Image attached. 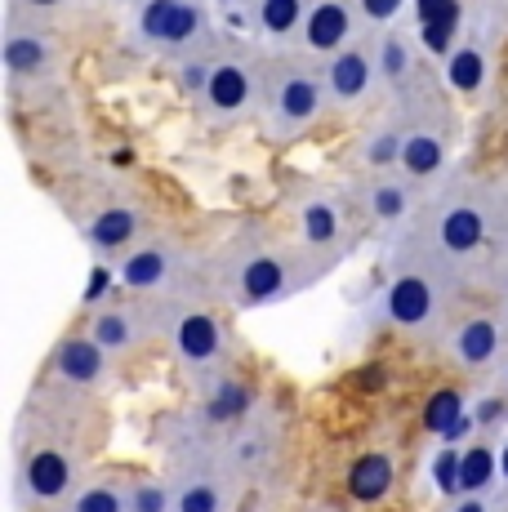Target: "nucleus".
<instances>
[{
	"label": "nucleus",
	"mask_w": 508,
	"mask_h": 512,
	"mask_svg": "<svg viewBox=\"0 0 508 512\" xmlns=\"http://www.w3.org/2000/svg\"><path fill=\"white\" fill-rule=\"evenodd\" d=\"M402 241L464 285L477 277L495 281L508 268V183L468 174L446 179Z\"/></svg>",
	"instance_id": "nucleus-1"
},
{
	"label": "nucleus",
	"mask_w": 508,
	"mask_h": 512,
	"mask_svg": "<svg viewBox=\"0 0 508 512\" xmlns=\"http://www.w3.org/2000/svg\"><path fill=\"white\" fill-rule=\"evenodd\" d=\"M330 268H335V259L308 250L304 241L286 245V241H272V236L246 232L210 259V285L232 308L254 312V308H272V303H286L295 294H304Z\"/></svg>",
	"instance_id": "nucleus-2"
},
{
	"label": "nucleus",
	"mask_w": 508,
	"mask_h": 512,
	"mask_svg": "<svg viewBox=\"0 0 508 512\" xmlns=\"http://www.w3.org/2000/svg\"><path fill=\"white\" fill-rule=\"evenodd\" d=\"M459 290H464V281H455L446 268H437L428 254L397 241L393 277L384 285V317L397 330H406L410 339L424 343L451 339V308Z\"/></svg>",
	"instance_id": "nucleus-3"
},
{
	"label": "nucleus",
	"mask_w": 508,
	"mask_h": 512,
	"mask_svg": "<svg viewBox=\"0 0 508 512\" xmlns=\"http://www.w3.org/2000/svg\"><path fill=\"white\" fill-rule=\"evenodd\" d=\"M152 326H156V339L192 370L223 366V357H228V330H223V321L214 317V308L205 303L197 281L179 285V290H170V294H156Z\"/></svg>",
	"instance_id": "nucleus-4"
},
{
	"label": "nucleus",
	"mask_w": 508,
	"mask_h": 512,
	"mask_svg": "<svg viewBox=\"0 0 508 512\" xmlns=\"http://www.w3.org/2000/svg\"><path fill=\"white\" fill-rule=\"evenodd\" d=\"M165 481L174 490V512H232L241 486L237 468L223 455V441L214 437H179Z\"/></svg>",
	"instance_id": "nucleus-5"
},
{
	"label": "nucleus",
	"mask_w": 508,
	"mask_h": 512,
	"mask_svg": "<svg viewBox=\"0 0 508 512\" xmlns=\"http://www.w3.org/2000/svg\"><path fill=\"white\" fill-rule=\"evenodd\" d=\"M330 107L326 76L312 72L299 63H272L263 67V94H259V112L268 121L272 134H299L317 121Z\"/></svg>",
	"instance_id": "nucleus-6"
},
{
	"label": "nucleus",
	"mask_w": 508,
	"mask_h": 512,
	"mask_svg": "<svg viewBox=\"0 0 508 512\" xmlns=\"http://www.w3.org/2000/svg\"><path fill=\"white\" fill-rule=\"evenodd\" d=\"M134 36L170 58H197L214 41L205 0H130Z\"/></svg>",
	"instance_id": "nucleus-7"
},
{
	"label": "nucleus",
	"mask_w": 508,
	"mask_h": 512,
	"mask_svg": "<svg viewBox=\"0 0 508 512\" xmlns=\"http://www.w3.org/2000/svg\"><path fill=\"white\" fill-rule=\"evenodd\" d=\"M188 85L197 94L201 112L210 121H237L250 107H259L263 94V67L250 63V54H223L205 58L201 67L188 72Z\"/></svg>",
	"instance_id": "nucleus-8"
},
{
	"label": "nucleus",
	"mask_w": 508,
	"mask_h": 512,
	"mask_svg": "<svg viewBox=\"0 0 508 512\" xmlns=\"http://www.w3.org/2000/svg\"><path fill=\"white\" fill-rule=\"evenodd\" d=\"M18 490H23V499H32L41 508L67 504L81 490L76 459L63 446H32L23 455V464H18Z\"/></svg>",
	"instance_id": "nucleus-9"
},
{
	"label": "nucleus",
	"mask_w": 508,
	"mask_h": 512,
	"mask_svg": "<svg viewBox=\"0 0 508 512\" xmlns=\"http://www.w3.org/2000/svg\"><path fill=\"white\" fill-rule=\"evenodd\" d=\"M188 268H192L188 254L174 241H143L139 250L121 263V281L143 294H170V290H179V285L197 281Z\"/></svg>",
	"instance_id": "nucleus-10"
},
{
	"label": "nucleus",
	"mask_w": 508,
	"mask_h": 512,
	"mask_svg": "<svg viewBox=\"0 0 508 512\" xmlns=\"http://www.w3.org/2000/svg\"><path fill=\"white\" fill-rule=\"evenodd\" d=\"M277 446H281V428L272 415H246L223 437V455H228V464L237 468L241 481L263 477L272 468V459H277Z\"/></svg>",
	"instance_id": "nucleus-11"
},
{
	"label": "nucleus",
	"mask_w": 508,
	"mask_h": 512,
	"mask_svg": "<svg viewBox=\"0 0 508 512\" xmlns=\"http://www.w3.org/2000/svg\"><path fill=\"white\" fill-rule=\"evenodd\" d=\"M446 348H451V357L464 370H491V366H500V361L508 366V330L491 312L459 321L451 330V339H446Z\"/></svg>",
	"instance_id": "nucleus-12"
},
{
	"label": "nucleus",
	"mask_w": 508,
	"mask_h": 512,
	"mask_svg": "<svg viewBox=\"0 0 508 512\" xmlns=\"http://www.w3.org/2000/svg\"><path fill=\"white\" fill-rule=\"evenodd\" d=\"M90 339L99 343L107 357H125V352H134L143 339H156L152 303H143V308H134V303L99 308V312L90 317Z\"/></svg>",
	"instance_id": "nucleus-13"
},
{
	"label": "nucleus",
	"mask_w": 508,
	"mask_h": 512,
	"mask_svg": "<svg viewBox=\"0 0 508 512\" xmlns=\"http://www.w3.org/2000/svg\"><path fill=\"white\" fill-rule=\"evenodd\" d=\"M143 228H148L143 210H134V205H107V210H99L90 219V228H85V245H90L99 259L125 263L134 250H139Z\"/></svg>",
	"instance_id": "nucleus-14"
},
{
	"label": "nucleus",
	"mask_w": 508,
	"mask_h": 512,
	"mask_svg": "<svg viewBox=\"0 0 508 512\" xmlns=\"http://www.w3.org/2000/svg\"><path fill=\"white\" fill-rule=\"evenodd\" d=\"M321 76H326L330 103L353 107V103H361V98L375 90V81H379L375 49H366V45H348V49H339V54H330V58H326Z\"/></svg>",
	"instance_id": "nucleus-15"
},
{
	"label": "nucleus",
	"mask_w": 508,
	"mask_h": 512,
	"mask_svg": "<svg viewBox=\"0 0 508 512\" xmlns=\"http://www.w3.org/2000/svg\"><path fill=\"white\" fill-rule=\"evenodd\" d=\"M54 374L67 388H99V383L112 379V357L90 334H67L54 348Z\"/></svg>",
	"instance_id": "nucleus-16"
},
{
	"label": "nucleus",
	"mask_w": 508,
	"mask_h": 512,
	"mask_svg": "<svg viewBox=\"0 0 508 512\" xmlns=\"http://www.w3.org/2000/svg\"><path fill=\"white\" fill-rule=\"evenodd\" d=\"M5 67L14 81H50L54 67H58V54H54V41L36 27H23V23H9L5 32Z\"/></svg>",
	"instance_id": "nucleus-17"
},
{
	"label": "nucleus",
	"mask_w": 508,
	"mask_h": 512,
	"mask_svg": "<svg viewBox=\"0 0 508 512\" xmlns=\"http://www.w3.org/2000/svg\"><path fill=\"white\" fill-rule=\"evenodd\" d=\"M353 23H357V9L348 5V0H312L299 41H304L312 54H326L330 58V54H339V49H348Z\"/></svg>",
	"instance_id": "nucleus-18"
},
{
	"label": "nucleus",
	"mask_w": 508,
	"mask_h": 512,
	"mask_svg": "<svg viewBox=\"0 0 508 512\" xmlns=\"http://www.w3.org/2000/svg\"><path fill=\"white\" fill-rule=\"evenodd\" d=\"M299 241L308 245V250L326 254V259H344L348 241H344V210H339L330 196H308L304 205H299Z\"/></svg>",
	"instance_id": "nucleus-19"
},
{
	"label": "nucleus",
	"mask_w": 508,
	"mask_h": 512,
	"mask_svg": "<svg viewBox=\"0 0 508 512\" xmlns=\"http://www.w3.org/2000/svg\"><path fill=\"white\" fill-rule=\"evenodd\" d=\"M393 481H397L393 455H388V450H366V455L348 468L344 486H348V495H353L357 504H379V499L393 490Z\"/></svg>",
	"instance_id": "nucleus-20"
},
{
	"label": "nucleus",
	"mask_w": 508,
	"mask_h": 512,
	"mask_svg": "<svg viewBox=\"0 0 508 512\" xmlns=\"http://www.w3.org/2000/svg\"><path fill=\"white\" fill-rule=\"evenodd\" d=\"M402 170L410 179H437L446 170V139L433 125H410L406 147H402Z\"/></svg>",
	"instance_id": "nucleus-21"
},
{
	"label": "nucleus",
	"mask_w": 508,
	"mask_h": 512,
	"mask_svg": "<svg viewBox=\"0 0 508 512\" xmlns=\"http://www.w3.org/2000/svg\"><path fill=\"white\" fill-rule=\"evenodd\" d=\"M495 481H500V450L486 437L468 441V446L459 450V499L486 495V490H495Z\"/></svg>",
	"instance_id": "nucleus-22"
},
{
	"label": "nucleus",
	"mask_w": 508,
	"mask_h": 512,
	"mask_svg": "<svg viewBox=\"0 0 508 512\" xmlns=\"http://www.w3.org/2000/svg\"><path fill=\"white\" fill-rule=\"evenodd\" d=\"M375 67H379V81L388 85V90H406L410 81H415V49L397 27H388V32H379L375 41Z\"/></svg>",
	"instance_id": "nucleus-23"
},
{
	"label": "nucleus",
	"mask_w": 508,
	"mask_h": 512,
	"mask_svg": "<svg viewBox=\"0 0 508 512\" xmlns=\"http://www.w3.org/2000/svg\"><path fill=\"white\" fill-rule=\"evenodd\" d=\"M312 0H254V18L268 36L286 41V36L304 32V18H308Z\"/></svg>",
	"instance_id": "nucleus-24"
},
{
	"label": "nucleus",
	"mask_w": 508,
	"mask_h": 512,
	"mask_svg": "<svg viewBox=\"0 0 508 512\" xmlns=\"http://www.w3.org/2000/svg\"><path fill=\"white\" fill-rule=\"evenodd\" d=\"M63 512H130V486L112 477H99V481H85L72 499H67Z\"/></svg>",
	"instance_id": "nucleus-25"
},
{
	"label": "nucleus",
	"mask_w": 508,
	"mask_h": 512,
	"mask_svg": "<svg viewBox=\"0 0 508 512\" xmlns=\"http://www.w3.org/2000/svg\"><path fill=\"white\" fill-rule=\"evenodd\" d=\"M366 210H370V219H375V223H406L410 214H415V196H410L406 183L379 179L375 187H370Z\"/></svg>",
	"instance_id": "nucleus-26"
},
{
	"label": "nucleus",
	"mask_w": 508,
	"mask_h": 512,
	"mask_svg": "<svg viewBox=\"0 0 508 512\" xmlns=\"http://www.w3.org/2000/svg\"><path fill=\"white\" fill-rule=\"evenodd\" d=\"M446 81H451V90H459V94L482 90V81H486V54L477 45H455L451 54H446Z\"/></svg>",
	"instance_id": "nucleus-27"
},
{
	"label": "nucleus",
	"mask_w": 508,
	"mask_h": 512,
	"mask_svg": "<svg viewBox=\"0 0 508 512\" xmlns=\"http://www.w3.org/2000/svg\"><path fill=\"white\" fill-rule=\"evenodd\" d=\"M468 415V406H464V397H459L455 388H442V392H433L428 397V406H424V428L433 432V437H451V428L459 419Z\"/></svg>",
	"instance_id": "nucleus-28"
},
{
	"label": "nucleus",
	"mask_w": 508,
	"mask_h": 512,
	"mask_svg": "<svg viewBox=\"0 0 508 512\" xmlns=\"http://www.w3.org/2000/svg\"><path fill=\"white\" fill-rule=\"evenodd\" d=\"M406 134L410 130H379L375 139L366 143V165L370 170H388V165H402V147H406Z\"/></svg>",
	"instance_id": "nucleus-29"
},
{
	"label": "nucleus",
	"mask_w": 508,
	"mask_h": 512,
	"mask_svg": "<svg viewBox=\"0 0 508 512\" xmlns=\"http://www.w3.org/2000/svg\"><path fill=\"white\" fill-rule=\"evenodd\" d=\"M130 512H174L170 481H134L130 486Z\"/></svg>",
	"instance_id": "nucleus-30"
},
{
	"label": "nucleus",
	"mask_w": 508,
	"mask_h": 512,
	"mask_svg": "<svg viewBox=\"0 0 508 512\" xmlns=\"http://www.w3.org/2000/svg\"><path fill=\"white\" fill-rule=\"evenodd\" d=\"M353 9H357V18H366L370 27H393L397 23V14L406 9V0H353Z\"/></svg>",
	"instance_id": "nucleus-31"
},
{
	"label": "nucleus",
	"mask_w": 508,
	"mask_h": 512,
	"mask_svg": "<svg viewBox=\"0 0 508 512\" xmlns=\"http://www.w3.org/2000/svg\"><path fill=\"white\" fill-rule=\"evenodd\" d=\"M433 477H437V490H442V495H459V450L446 446L442 455H437Z\"/></svg>",
	"instance_id": "nucleus-32"
},
{
	"label": "nucleus",
	"mask_w": 508,
	"mask_h": 512,
	"mask_svg": "<svg viewBox=\"0 0 508 512\" xmlns=\"http://www.w3.org/2000/svg\"><path fill=\"white\" fill-rule=\"evenodd\" d=\"M455 512H508V486H495L486 495H464Z\"/></svg>",
	"instance_id": "nucleus-33"
},
{
	"label": "nucleus",
	"mask_w": 508,
	"mask_h": 512,
	"mask_svg": "<svg viewBox=\"0 0 508 512\" xmlns=\"http://www.w3.org/2000/svg\"><path fill=\"white\" fill-rule=\"evenodd\" d=\"M495 294H500V312H495V317H500L504 330H508V268L500 272V277H495Z\"/></svg>",
	"instance_id": "nucleus-34"
},
{
	"label": "nucleus",
	"mask_w": 508,
	"mask_h": 512,
	"mask_svg": "<svg viewBox=\"0 0 508 512\" xmlns=\"http://www.w3.org/2000/svg\"><path fill=\"white\" fill-rule=\"evenodd\" d=\"M500 481H504V486H508V441H504V446H500Z\"/></svg>",
	"instance_id": "nucleus-35"
},
{
	"label": "nucleus",
	"mask_w": 508,
	"mask_h": 512,
	"mask_svg": "<svg viewBox=\"0 0 508 512\" xmlns=\"http://www.w3.org/2000/svg\"><path fill=\"white\" fill-rule=\"evenodd\" d=\"M32 9H54V5H63V0H27Z\"/></svg>",
	"instance_id": "nucleus-36"
},
{
	"label": "nucleus",
	"mask_w": 508,
	"mask_h": 512,
	"mask_svg": "<svg viewBox=\"0 0 508 512\" xmlns=\"http://www.w3.org/2000/svg\"><path fill=\"white\" fill-rule=\"evenodd\" d=\"M504 392H508V366H504Z\"/></svg>",
	"instance_id": "nucleus-37"
}]
</instances>
